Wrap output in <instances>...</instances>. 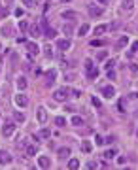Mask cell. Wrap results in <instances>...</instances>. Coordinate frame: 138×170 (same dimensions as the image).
<instances>
[{"label":"cell","instance_id":"cell-1","mask_svg":"<svg viewBox=\"0 0 138 170\" xmlns=\"http://www.w3.org/2000/svg\"><path fill=\"white\" fill-rule=\"evenodd\" d=\"M68 95H70V91H68L66 87H63V89H57V91L53 93V98L57 100V102H64V100L68 98Z\"/></svg>","mask_w":138,"mask_h":170},{"label":"cell","instance_id":"cell-2","mask_svg":"<svg viewBox=\"0 0 138 170\" xmlns=\"http://www.w3.org/2000/svg\"><path fill=\"white\" fill-rule=\"evenodd\" d=\"M13 100H15V106L17 108H27L28 106V98H27V95H23V93H17Z\"/></svg>","mask_w":138,"mask_h":170},{"label":"cell","instance_id":"cell-3","mask_svg":"<svg viewBox=\"0 0 138 170\" xmlns=\"http://www.w3.org/2000/svg\"><path fill=\"white\" fill-rule=\"evenodd\" d=\"M13 131H15V125L11 123V121L4 123V127H2V134L6 136V138H8V136H11V134H13Z\"/></svg>","mask_w":138,"mask_h":170},{"label":"cell","instance_id":"cell-4","mask_svg":"<svg viewBox=\"0 0 138 170\" xmlns=\"http://www.w3.org/2000/svg\"><path fill=\"white\" fill-rule=\"evenodd\" d=\"M36 117H38V123H40V125H46V121H47V112H46V108H38V110H36Z\"/></svg>","mask_w":138,"mask_h":170},{"label":"cell","instance_id":"cell-5","mask_svg":"<svg viewBox=\"0 0 138 170\" xmlns=\"http://www.w3.org/2000/svg\"><path fill=\"white\" fill-rule=\"evenodd\" d=\"M61 17L66 19V21H74V19H78V17H80V13H78V11H70V10H66V11H63V13H61Z\"/></svg>","mask_w":138,"mask_h":170},{"label":"cell","instance_id":"cell-6","mask_svg":"<svg viewBox=\"0 0 138 170\" xmlns=\"http://www.w3.org/2000/svg\"><path fill=\"white\" fill-rule=\"evenodd\" d=\"M10 163H11V155L8 151H4V149H0V166L10 164Z\"/></svg>","mask_w":138,"mask_h":170},{"label":"cell","instance_id":"cell-7","mask_svg":"<svg viewBox=\"0 0 138 170\" xmlns=\"http://www.w3.org/2000/svg\"><path fill=\"white\" fill-rule=\"evenodd\" d=\"M102 96H106V98H113V96H115V89H113L112 85H104V87H102Z\"/></svg>","mask_w":138,"mask_h":170},{"label":"cell","instance_id":"cell-8","mask_svg":"<svg viewBox=\"0 0 138 170\" xmlns=\"http://www.w3.org/2000/svg\"><path fill=\"white\" fill-rule=\"evenodd\" d=\"M57 47H59L61 51H68V49H70V40H68V38L57 40Z\"/></svg>","mask_w":138,"mask_h":170},{"label":"cell","instance_id":"cell-9","mask_svg":"<svg viewBox=\"0 0 138 170\" xmlns=\"http://www.w3.org/2000/svg\"><path fill=\"white\" fill-rule=\"evenodd\" d=\"M89 15H91V17H100V15H102V8L89 6Z\"/></svg>","mask_w":138,"mask_h":170},{"label":"cell","instance_id":"cell-10","mask_svg":"<svg viewBox=\"0 0 138 170\" xmlns=\"http://www.w3.org/2000/svg\"><path fill=\"white\" fill-rule=\"evenodd\" d=\"M27 49H28V53H30V55H38V53H40L38 44H34V42H28V44H27Z\"/></svg>","mask_w":138,"mask_h":170},{"label":"cell","instance_id":"cell-11","mask_svg":"<svg viewBox=\"0 0 138 170\" xmlns=\"http://www.w3.org/2000/svg\"><path fill=\"white\" fill-rule=\"evenodd\" d=\"M38 166H40V168H49V166H51L49 157H38Z\"/></svg>","mask_w":138,"mask_h":170},{"label":"cell","instance_id":"cell-12","mask_svg":"<svg viewBox=\"0 0 138 170\" xmlns=\"http://www.w3.org/2000/svg\"><path fill=\"white\" fill-rule=\"evenodd\" d=\"M28 30H30V36H34V38H40V36H42V28H40V25L28 27Z\"/></svg>","mask_w":138,"mask_h":170},{"label":"cell","instance_id":"cell-13","mask_svg":"<svg viewBox=\"0 0 138 170\" xmlns=\"http://www.w3.org/2000/svg\"><path fill=\"white\" fill-rule=\"evenodd\" d=\"M121 8H123L125 11H131L132 8H134V0H123V4H121Z\"/></svg>","mask_w":138,"mask_h":170},{"label":"cell","instance_id":"cell-14","mask_svg":"<svg viewBox=\"0 0 138 170\" xmlns=\"http://www.w3.org/2000/svg\"><path fill=\"white\" fill-rule=\"evenodd\" d=\"M127 44H129V38H127V36H121V38H119V40H117V44H115V47H117V49H123V47H125V46H127Z\"/></svg>","mask_w":138,"mask_h":170},{"label":"cell","instance_id":"cell-15","mask_svg":"<svg viewBox=\"0 0 138 170\" xmlns=\"http://www.w3.org/2000/svg\"><path fill=\"white\" fill-rule=\"evenodd\" d=\"M106 30H108V25H99V27H95L93 32H95V36H102Z\"/></svg>","mask_w":138,"mask_h":170},{"label":"cell","instance_id":"cell-16","mask_svg":"<svg viewBox=\"0 0 138 170\" xmlns=\"http://www.w3.org/2000/svg\"><path fill=\"white\" fill-rule=\"evenodd\" d=\"M15 85H17V89H19V91H25V89H27V79H25V78H17Z\"/></svg>","mask_w":138,"mask_h":170},{"label":"cell","instance_id":"cell-17","mask_svg":"<svg viewBox=\"0 0 138 170\" xmlns=\"http://www.w3.org/2000/svg\"><path fill=\"white\" fill-rule=\"evenodd\" d=\"M96 76H99V70H96V68H93V66L87 68V78H89V79H95Z\"/></svg>","mask_w":138,"mask_h":170},{"label":"cell","instance_id":"cell-18","mask_svg":"<svg viewBox=\"0 0 138 170\" xmlns=\"http://www.w3.org/2000/svg\"><path fill=\"white\" fill-rule=\"evenodd\" d=\"M47 85H53L55 83V78H57V74H55V70H51V72H47Z\"/></svg>","mask_w":138,"mask_h":170},{"label":"cell","instance_id":"cell-19","mask_svg":"<svg viewBox=\"0 0 138 170\" xmlns=\"http://www.w3.org/2000/svg\"><path fill=\"white\" fill-rule=\"evenodd\" d=\"M49 136H51V132L47 131V129H42V131L36 134V140H38V138H49Z\"/></svg>","mask_w":138,"mask_h":170},{"label":"cell","instance_id":"cell-20","mask_svg":"<svg viewBox=\"0 0 138 170\" xmlns=\"http://www.w3.org/2000/svg\"><path fill=\"white\" fill-rule=\"evenodd\" d=\"M36 153H38V145H34V144L27 145V155H36Z\"/></svg>","mask_w":138,"mask_h":170},{"label":"cell","instance_id":"cell-21","mask_svg":"<svg viewBox=\"0 0 138 170\" xmlns=\"http://www.w3.org/2000/svg\"><path fill=\"white\" fill-rule=\"evenodd\" d=\"M68 155H70V148H61V149H59V157H63V159H66Z\"/></svg>","mask_w":138,"mask_h":170},{"label":"cell","instance_id":"cell-22","mask_svg":"<svg viewBox=\"0 0 138 170\" xmlns=\"http://www.w3.org/2000/svg\"><path fill=\"white\" fill-rule=\"evenodd\" d=\"M82 149H83L85 153H91L93 151V144H91V142H83V144H82Z\"/></svg>","mask_w":138,"mask_h":170},{"label":"cell","instance_id":"cell-23","mask_svg":"<svg viewBox=\"0 0 138 170\" xmlns=\"http://www.w3.org/2000/svg\"><path fill=\"white\" fill-rule=\"evenodd\" d=\"M11 30H13V28H11V25H10V23L2 27V34H4V36H11Z\"/></svg>","mask_w":138,"mask_h":170},{"label":"cell","instance_id":"cell-24","mask_svg":"<svg viewBox=\"0 0 138 170\" xmlns=\"http://www.w3.org/2000/svg\"><path fill=\"white\" fill-rule=\"evenodd\" d=\"M78 166H80V161H78V159H70V161H68V168L76 170Z\"/></svg>","mask_w":138,"mask_h":170},{"label":"cell","instance_id":"cell-25","mask_svg":"<svg viewBox=\"0 0 138 170\" xmlns=\"http://www.w3.org/2000/svg\"><path fill=\"white\" fill-rule=\"evenodd\" d=\"M72 125H76V127H80V125H83V119L80 115H74L72 117Z\"/></svg>","mask_w":138,"mask_h":170},{"label":"cell","instance_id":"cell-26","mask_svg":"<svg viewBox=\"0 0 138 170\" xmlns=\"http://www.w3.org/2000/svg\"><path fill=\"white\" fill-rule=\"evenodd\" d=\"M15 121H17V123H23V121H25V113H21V112H15Z\"/></svg>","mask_w":138,"mask_h":170},{"label":"cell","instance_id":"cell-27","mask_svg":"<svg viewBox=\"0 0 138 170\" xmlns=\"http://www.w3.org/2000/svg\"><path fill=\"white\" fill-rule=\"evenodd\" d=\"M87 32H89V27H87V25H82V27L78 28V34H80V36H85Z\"/></svg>","mask_w":138,"mask_h":170},{"label":"cell","instance_id":"cell-28","mask_svg":"<svg viewBox=\"0 0 138 170\" xmlns=\"http://www.w3.org/2000/svg\"><path fill=\"white\" fill-rule=\"evenodd\" d=\"M117 155V149H108L106 153H104V157H106V159H112V157H115Z\"/></svg>","mask_w":138,"mask_h":170},{"label":"cell","instance_id":"cell-29","mask_svg":"<svg viewBox=\"0 0 138 170\" xmlns=\"http://www.w3.org/2000/svg\"><path fill=\"white\" fill-rule=\"evenodd\" d=\"M19 30H28V23L27 21H23V19H21V21H19Z\"/></svg>","mask_w":138,"mask_h":170},{"label":"cell","instance_id":"cell-30","mask_svg":"<svg viewBox=\"0 0 138 170\" xmlns=\"http://www.w3.org/2000/svg\"><path fill=\"white\" fill-rule=\"evenodd\" d=\"M55 125H59V127H64V125H66V119H64V117H57V119H55Z\"/></svg>","mask_w":138,"mask_h":170},{"label":"cell","instance_id":"cell-31","mask_svg":"<svg viewBox=\"0 0 138 170\" xmlns=\"http://www.w3.org/2000/svg\"><path fill=\"white\" fill-rule=\"evenodd\" d=\"M63 32H64L66 36H70V34H72V27H70V25H64V27H63Z\"/></svg>","mask_w":138,"mask_h":170},{"label":"cell","instance_id":"cell-32","mask_svg":"<svg viewBox=\"0 0 138 170\" xmlns=\"http://www.w3.org/2000/svg\"><path fill=\"white\" fill-rule=\"evenodd\" d=\"M91 46H93V47H100V46H104V42H102V40H93Z\"/></svg>","mask_w":138,"mask_h":170},{"label":"cell","instance_id":"cell-33","mask_svg":"<svg viewBox=\"0 0 138 170\" xmlns=\"http://www.w3.org/2000/svg\"><path fill=\"white\" fill-rule=\"evenodd\" d=\"M95 142H96V145H102V144H104V138H102L100 134H96V136H95Z\"/></svg>","mask_w":138,"mask_h":170},{"label":"cell","instance_id":"cell-34","mask_svg":"<svg viewBox=\"0 0 138 170\" xmlns=\"http://www.w3.org/2000/svg\"><path fill=\"white\" fill-rule=\"evenodd\" d=\"M113 66H115V60H113V59H112V60H108V63H106V70H112Z\"/></svg>","mask_w":138,"mask_h":170},{"label":"cell","instance_id":"cell-35","mask_svg":"<svg viewBox=\"0 0 138 170\" xmlns=\"http://www.w3.org/2000/svg\"><path fill=\"white\" fill-rule=\"evenodd\" d=\"M106 57H108V53H106V51H100V53L96 55V59H99V60H104Z\"/></svg>","mask_w":138,"mask_h":170},{"label":"cell","instance_id":"cell-36","mask_svg":"<svg viewBox=\"0 0 138 170\" xmlns=\"http://www.w3.org/2000/svg\"><path fill=\"white\" fill-rule=\"evenodd\" d=\"M108 78H110V79H115V72H113V70H108Z\"/></svg>","mask_w":138,"mask_h":170},{"label":"cell","instance_id":"cell-37","mask_svg":"<svg viewBox=\"0 0 138 170\" xmlns=\"http://www.w3.org/2000/svg\"><path fill=\"white\" fill-rule=\"evenodd\" d=\"M91 66H93V60L87 59V60H85V68H91Z\"/></svg>","mask_w":138,"mask_h":170},{"label":"cell","instance_id":"cell-38","mask_svg":"<svg viewBox=\"0 0 138 170\" xmlns=\"http://www.w3.org/2000/svg\"><path fill=\"white\" fill-rule=\"evenodd\" d=\"M117 163H119V164H125V163H127V159H125V157H119V159H117Z\"/></svg>","mask_w":138,"mask_h":170},{"label":"cell","instance_id":"cell-39","mask_svg":"<svg viewBox=\"0 0 138 170\" xmlns=\"http://www.w3.org/2000/svg\"><path fill=\"white\" fill-rule=\"evenodd\" d=\"M93 104H95L96 108H100V100H99V98H93Z\"/></svg>","mask_w":138,"mask_h":170},{"label":"cell","instance_id":"cell-40","mask_svg":"<svg viewBox=\"0 0 138 170\" xmlns=\"http://www.w3.org/2000/svg\"><path fill=\"white\" fill-rule=\"evenodd\" d=\"M46 53H47V57H51V46H46Z\"/></svg>","mask_w":138,"mask_h":170},{"label":"cell","instance_id":"cell-41","mask_svg":"<svg viewBox=\"0 0 138 170\" xmlns=\"http://www.w3.org/2000/svg\"><path fill=\"white\" fill-rule=\"evenodd\" d=\"M15 15H17V17H23V10H15Z\"/></svg>","mask_w":138,"mask_h":170},{"label":"cell","instance_id":"cell-42","mask_svg":"<svg viewBox=\"0 0 138 170\" xmlns=\"http://www.w3.org/2000/svg\"><path fill=\"white\" fill-rule=\"evenodd\" d=\"M96 166H99L96 163H89V164H87V168H96Z\"/></svg>","mask_w":138,"mask_h":170},{"label":"cell","instance_id":"cell-43","mask_svg":"<svg viewBox=\"0 0 138 170\" xmlns=\"http://www.w3.org/2000/svg\"><path fill=\"white\" fill-rule=\"evenodd\" d=\"M23 4L25 6H32V0H23Z\"/></svg>","mask_w":138,"mask_h":170},{"label":"cell","instance_id":"cell-44","mask_svg":"<svg viewBox=\"0 0 138 170\" xmlns=\"http://www.w3.org/2000/svg\"><path fill=\"white\" fill-rule=\"evenodd\" d=\"M132 51H138V42H134V44H132Z\"/></svg>","mask_w":138,"mask_h":170},{"label":"cell","instance_id":"cell-45","mask_svg":"<svg viewBox=\"0 0 138 170\" xmlns=\"http://www.w3.org/2000/svg\"><path fill=\"white\" fill-rule=\"evenodd\" d=\"M99 4H108V0H96Z\"/></svg>","mask_w":138,"mask_h":170},{"label":"cell","instance_id":"cell-46","mask_svg":"<svg viewBox=\"0 0 138 170\" xmlns=\"http://www.w3.org/2000/svg\"><path fill=\"white\" fill-rule=\"evenodd\" d=\"M11 2H13V0H4V4H11Z\"/></svg>","mask_w":138,"mask_h":170},{"label":"cell","instance_id":"cell-47","mask_svg":"<svg viewBox=\"0 0 138 170\" xmlns=\"http://www.w3.org/2000/svg\"><path fill=\"white\" fill-rule=\"evenodd\" d=\"M136 136H138V131H136Z\"/></svg>","mask_w":138,"mask_h":170}]
</instances>
